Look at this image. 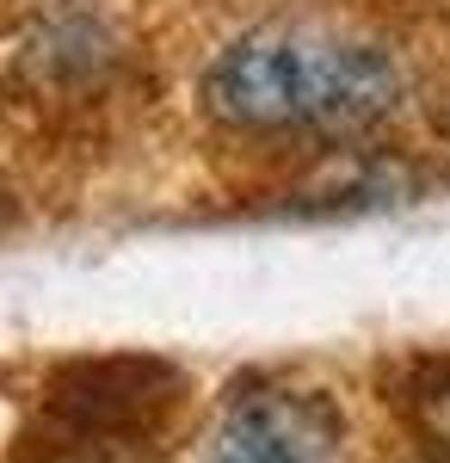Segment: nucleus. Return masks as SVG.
<instances>
[{"label":"nucleus","mask_w":450,"mask_h":463,"mask_svg":"<svg viewBox=\"0 0 450 463\" xmlns=\"http://www.w3.org/2000/svg\"><path fill=\"white\" fill-rule=\"evenodd\" d=\"M204 463H346V427L327 395L259 383L216 414Z\"/></svg>","instance_id":"f03ea898"},{"label":"nucleus","mask_w":450,"mask_h":463,"mask_svg":"<svg viewBox=\"0 0 450 463\" xmlns=\"http://www.w3.org/2000/svg\"><path fill=\"white\" fill-rule=\"evenodd\" d=\"M445 463H450V458H445Z\"/></svg>","instance_id":"7ed1b4c3"},{"label":"nucleus","mask_w":450,"mask_h":463,"mask_svg":"<svg viewBox=\"0 0 450 463\" xmlns=\"http://www.w3.org/2000/svg\"><path fill=\"white\" fill-rule=\"evenodd\" d=\"M204 106L241 137H364L401 106L395 56L340 25L277 19L222 43L204 69Z\"/></svg>","instance_id":"f257e3e1"}]
</instances>
